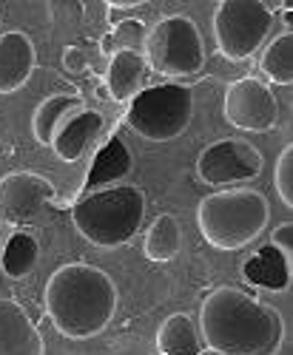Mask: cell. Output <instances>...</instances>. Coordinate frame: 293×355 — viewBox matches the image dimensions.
Instances as JSON below:
<instances>
[{"label": "cell", "mask_w": 293, "mask_h": 355, "mask_svg": "<svg viewBox=\"0 0 293 355\" xmlns=\"http://www.w3.org/2000/svg\"><path fill=\"white\" fill-rule=\"evenodd\" d=\"M199 338L219 355H279L285 321L274 304L240 287H219L202 302Z\"/></svg>", "instance_id": "cell-1"}, {"label": "cell", "mask_w": 293, "mask_h": 355, "mask_svg": "<svg viewBox=\"0 0 293 355\" xmlns=\"http://www.w3.org/2000/svg\"><path fill=\"white\" fill-rule=\"evenodd\" d=\"M117 284L114 279L85 261H72L57 268L46 282V313L54 330L85 341L100 336L117 313Z\"/></svg>", "instance_id": "cell-2"}, {"label": "cell", "mask_w": 293, "mask_h": 355, "mask_svg": "<svg viewBox=\"0 0 293 355\" xmlns=\"http://www.w3.org/2000/svg\"><path fill=\"white\" fill-rule=\"evenodd\" d=\"M271 222V202L262 191L231 188L208 193L196 208L202 239L217 250H242L265 233Z\"/></svg>", "instance_id": "cell-3"}, {"label": "cell", "mask_w": 293, "mask_h": 355, "mask_svg": "<svg viewBox=\"0 0 293 355\" xmlns=\"http://www.w3.org/2000/svg\"><path fill=\"white\" fill-rule=\"evenodd\" d=\"M142 219L145 193L137 185H111L83 193L72 208L77 233L94 248L128 245L142 227Z\"/></svg>", "instance_id": "cell-4"}, {"label": "cell", "mask_w": 293, "mask_h": 355, "mask_svg": "<svg viewBox=\"0 0 293 355\" xmlns=\"http://www.w3.org/2000/svg\"><path fill=\"white\" fill-rule=\"evenodd\" d=\"M145 66L162 77H194L205 66V40L188 15L160 17L145 37Z\"/></svg>", "instance_id": "cell-5"}, {"label": "cell", "mask_w": 293, "mask_h": 355, "mask_svg": "<svg viewBox=\"0 0 293 355\" xmlns=\"http://www.w3.org/2000/svg\"><path fill=\"white\" fill-rule=\"evenodd\" d=\"M194 120V94L188 85L162 83L140 92L128 108V125L149 142H171L188 131Z\"/></svg>", "instance_id": "cell-6"}, {"label": "cell", "mask_w": 293, "mask_h": 355, "mask_svg": "<svg viewBox=\"0 0 293 355\" xmlns=\"http://www.w3.org/2000/svg\"><path fill=\"white\" fill-rule=\"evenodd\" d=\"M274 28V12L259 0H222L214 6L217 51L231 63L253 57Z\"/></svg>", "instance_id": "cell-7"}, {"label": "cell", "mask_w": 293, "mask_h": 355, "mask_svg": "<svg viewBox=\"0 0 293 355\" xmlns=\"http://www.w3.org/2000/svg\"><path fill=\"white\" fill-rule=\"evenodd\" d=\"M57 219V188L35 171H15L0 180V225L37 227Z\"/></svg>", "instance_id": "cell-8"}, {"label": "cell", "mask_w": 293, "mask_h": 355, "mask_svg": "<svg viewBox=\"0 0 293 355\" xmlns=\"http://www.w3.org/2000/svg\"><path fill=\"white\" fill-rule=\"evenodd\" d=\"M262 159L259 148L245 142V139H219L211 142L196 159V176L199 182L211 185V188H225V185H240L251 182L262 173Z\"/></svg>", "instance_id": "cell-9"}, {"label": "cell", "mask_w": 293, "mask_h": 355, "mask_svg": "<svg viewBox=\"0 0 293 355\" xmlns=\"http://www.w3.org/2000/svg\"><path fill=\"white\" fill-rule=\"evenodd\" d=\"M222 114L231 128L251 131V134H265L279 120V100L274 97L271 85L256 77L233 80L225 88Z\"/></svg>", "instance_id": "cell-10"}, {"label": "cell", "mask_w": 293, "mask_h": 355, "mask_svg": "<svg viewBox=\"0 0 293 355\" xmlns=\"http://www.w3.org/2000/svg\"><path fill=\"white\" fill-rule=\"evenodd\" d=\"M37 69V51L26 32L12 28L0 35V94H15L32 80Z\"/></svg>", "instance_id": "cell-11"}, {"label": "cell", "mask_w": 293, "mask_h": 355, "mask_svg": "<svg viewBox=\"0 0 293 355\" xmlns=\"http://www.w3.org/2000/svg\"><path fill=\"white\" fill-rule=\"evenodd\" d=\"M0 355H46L40 330L12 299H0Z\"/></svg>", "instance_id": "cell-12"}, {"label": "cell", "mask_w": 293, "mask_h": 355, "mask_svg": "<svg viewBox=\"0 0 293 355\" xmlns=\"http://www.w3.org/2000/svg\"><path fill=\"white\" fill-rule=\"evenodd\" d=\"M100 128H103V116H100V111H94V108H83V111H77L72 120L54 134V139H51V151L60 157L63 162H77L83 154H85V148H89L94 139H97V134H100Z\"/></svg>", "instance_id": "cell-13"}, {"label": "cell", "mask_w": 293, "mask_h": 355, "mask_svg": "<svg viewBox=\"0 0 293 355\" xmlns=\"http://www.w3.org/2000/svg\"><path fill=\"white\" fill-rule=\"evenodd\" d=\"M145 71H149V66H145L142 54L137 49L114 51L111 63H108V71H106V85H108L111 100H117V103L134 100L140 94V88H142Z\"/></svg>", "instance_id": "cell-14"}, {"label": "cell", "mask_w": 293, "mask_h": 355, "mask_svg": "<svg viewBox=\"0 0 293 355\" xmlns=\"http://www.w3.org/2000/svg\"><path fill=\"white\" fill-rule=\"evenodd\" d=\"M131 151L128 145L120 139V137H111L92 162V171H89V180L83 185V193H92V191H100V188H111L117 180L131 171Z\"/></svg>", "instance_id": "cell-15"}, {"label": "cell", "mask_w": 293, "mask_h": 355, "mask_svg": "<svg viewBox=\"0 0 293 355\" xmlns=\"http://www.w3.org/2000/svg\"><path fill=\"white\" fill-rule=\"evenodd\" d=\"M83 100L77 94H51L32 114V134L40 145H51L54 134L60 131L77 111H83Z\"/></svg>", "instance_id": "cell-16"}, {"label": "cell", "mask_w": 293, "mask_h": 355, "mask_svg": "<svg viewBox=\"0 0 293 355\" xmlns=\"http://www.w3.org/2000/svg\"><path fill=\"white\" fill-rule=\"evenodd\" d=\"M157 349L160 355H202V338L196 321L188 313L168 315L157 330Z\"/></svg>", "instance_id": "cell-17"}, {"label": "cell", "mask_w": 293, "mask_h": 355, "mask_svg": "<svg viewBox=\"0 0 293 355\" xmlns=\"http://www.w3.org/2000/svg\"><path fill=\"white\" fill-rule=\"evenodd\" d=\"M245 279L256 287L279 293L290 284V261L274 245H265L245 261Z\"/></svg>", "instance_id": "cell-18"}, {"label": "cell", "mask_w": 293, "mask_h": 355, "mask_svg": "<svg viewBox=\"0 0 293 355\" xmlns=\"http://www.w3.org/2000/svg\"><path fill=\"white\" fill-rule=\"evenodd\" d=\"M180 248H183V227H180L177 216L160 214L151 222V227L145 230V239H142L145 259L154 261V264H165L180 253Z\"/></svg>", "instance_id": "cell-19"}, {"label": "cell", "mask_w": 293, "mask_h": 355, "mask_svg": "<svg viewBox=\"0 0 293 355\" xmlns=\"http://www.w3.org/2000/svg\"><path fill=\"white\" fill-rule=\"evenodd\" d=\"M37 264V239L28 233H12L0 253V270L9 279H26Z\"/></svg>", "instance_id": "cell-20"}, {"label": "cell", "mask_w": 293, "mask_h": 355, "mask_svg": "<svg viewBox=\"0 0 293 355\" xmlns=\"http://www.w3.org/2000/svg\"><path fill=\"white\" fill-rule=\"evenodd\" d=\"M259 69L276 85H290L293 83V35L290 32L274 37L265 46L262 60H259Z\"/></svg>", "instance_id": "cell-21"}, {"label": "cell", "mask_w": 293, "mask_h": 355, "mask_svg": "<svg viewBox=\"0 0 293 355\" xmlns=\"http://www.w3.org/2000/svg\"><path fill=\"white\" fill-rule=\"evenodd\" d=\"M274 182L282 205L290 211L293 208V145L282 148V154L276 159V171H274Z\"/></svg>", "instance_id": "cell-22"}, {"label": "cell", "mask_w": 293, "mask_h": 355, "mask_svg": "<svg viewBox=\"0 0 293 355\" xmlns=\"http://www.w3.org/2000/svg\"><path fill=\"white\" fill-rule=\"evenodd\" d=\"M271 239H274L271 245L290 261V256H293V225H290V222H282V225L274 230Z\"/></svg>", "instance_id": "cell-23"}, {"label": "cell", "mask_w": 293, "mask_h": 355, "mask_svg": "<svg viewBox=\"0 0 293 355\" xmlns=\"http://www.w3.org/2000/svg\"><path fill=\"white\" fill-rule=\"evenodd\" d=\"M114 9H134V6H140V0H117V3H111Z\"/></svg>", "instance_id": "cell-24"}]
</instances>
